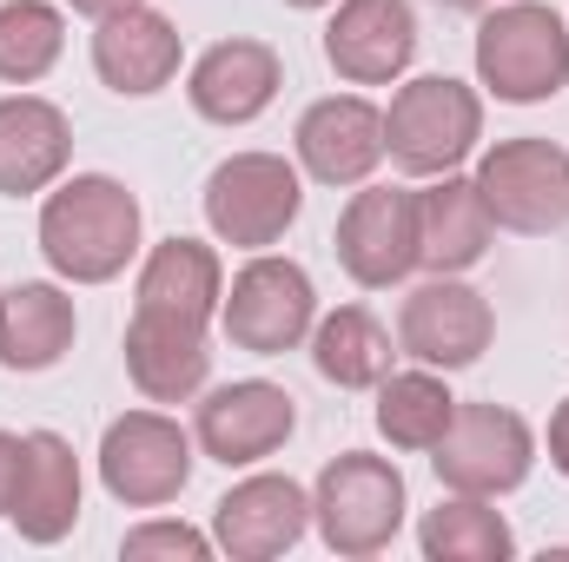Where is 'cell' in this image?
<instances>
[{"label":"cell","mask_w":569,"mask_h":562,"mask_svg":"<svg viewBox=\"0 0 569 562\" xmlns=\"http://www.w3.org/2000/svg\"><path fill=\"white\" fill-rule=\"evenodd\" d=\"M80 456L60 430H27V456H20V490H13V510L7 523L20 530V543L33 550H53L60 536H73L80 523Z\"/></svg>","instance_id":"obj_19"},{"label":"cell","mask_w":569,"mask_h":562,"mask_svg":"<svg viewBox=\"0 0 569 562\" xmlns=\"http://www.w3.org/2000/svg\"><path fill=\"white\" fill-rule=\"evenodd\" d=\"M430 470L457 496H510L537 470V430L510 404H457L450 430L430 443Z\"/></svg>","instance_id":"obj_7"},{"label":"cell","mask_w":569,"mask_h":562,"mask_svg":"<svg viewBox=\"0 0 569 562\" xmlns=\"http://www.w3.org/2000/svg\"><path fill=\"white\" fill-rule=\"evenodd\" d=\"M338 265L358 291H391L418 272V185H358L338 212Z\"/></svg>","instance_id":"obj_10"},{"label":"cell","mask_w":569,"mask_h":562,"mask_svg":"<svg viewBox=\"0 0 569 562\" xmlns=\"http://www.w3.org/2000/svg\"><path fill=\"white\" fill-rule=\"evenodd\" d=\"M186 67V40L166 13L152 7H127V13H107L93 20V73L107 93L120 100H152L179 80Z\"/></svg>","instance_id":"obj_17"},{"label":"cell","mask_w":569,"mask_h":562,"mask_svg":"<svg viewBox=\"0 0 569 562\" xmlns=\"http://www.w3.org/2000/svg\"><path fill=\"white\" fill-rule=\"evenodd\" d=\"M192 463H199L192 430L179 418H166V411H127V418L107 423V436H100V483L127 510L172 503L192 483Z\"/></svg>","instance_id":"obj_8"},{"label":"cell","mask_w":569,"mask_h":562,"mask_svg":"<svg viewBox=\"0 0 569 562\" xmlns=\"http://www.w3.org/2000/svg\"><path fill=\"white\" fill-rule=\"evenodd\" d=\"M391 358H398V344L365 304H338L311 324V364L338 391H378L391 378Z\"/></svg>","instance_id":"obj_24"},{"label":"cell","mask_w":569,"mask_h":562,"mask_svg":"<svg viewBox=\"0 0 569 562\" xmlns=\"http://www.w3.org/2000/svg\"><path fill=\"white\" fill-rule=\"evenodd\" d=\"M40 259L67 284H113L140 259V199L113 172H73L40 199Z\"/></svg>","instance_id":"obj_1"},{"label":"cell","mask_w":569,"mask_h":562,"mask_svg":"<svg viewBox=\"0 0 569 562\" xmlns=\"http://www.w3.org/2000/svg\"><path fill=\"white\" fill-rule=\"evenodd\" d=\"M73 13H87V20H107V13H127V7H146V0H67Z\"/></svg>","instance_id":"obj_31"},{"label":"cell","mask_w":569,"mask_h":562,"mask_svg":"<svg viewBox=\"0 0 569 562\" xmlns=\"http://www.w3.org/2000/svg\"><path fill=\"white\" fill-rule=\"evenodd\" d=\"M219 550L206 530H192V523H172V516H152V523H140V530H127L120 536V556L133 562H152V556H172V562H206Z\"/></svg>","instance_id":"obj_28"},{"label":"cell","mask_w":569,"mask_h":562,"mask_svg":"<svg viewBox=\"0 0 569 562\" xmlns=\"http://www.w3.org/2000/svg\"><path fill=\"white\" fill-rule=\"evenodd\" d=\"M305 530H311V490L279 470H259L212 503V543L232 562H272L298 550Z\"/></svg>","instance_id":"obj_13"},{"label":"cell","mask_w":569,"mask_h":562,"mask_svg":"<svg viewBox=\"0 0 569 562\" xmlns=\"http://www.w3.org/2000/svg\"><path fill=\"white\" fill-rule=\"evenodd\" d=\"M457 418V398H450V384H443V371H391L385 384H378V430H385V443L391 450H430L443 430Z\"/></svg>","instance_id":"obj_26"},{"label":"cell","mask_w":569,"mask_h":562,"mask_svg":"<svg viewBox=\"0 0 569 562\" xmlns=\"http://www.w3.org/2000/svg\"><path fill=\"white\" fill-rule=\"evenodd\" d=\"M80 338V311L67 279H13L0 291V371H53Z\"/></svg>","instance_id":"obj_22"},{"label":"cell","mask_w":569,"mask_h":562,"mask_svg":"<svg viewBox=\"0 0 569 562\" xmlns=\"http://www.w3.org/2000/svg\"><path fill=\"white\" fill-rule=\"evenodd\" d=\"M490 245H497V219H490L477 179L437 172L430 185H418V265L425 272L463 279L470 265L490 259Z\"/></svg>","instance_id":"obj_20"},{"label":"cell","mask_w":569,"mask_h":562,"mask_svg":"<svg viewBox=\"0 0 569 562\" xmlns=\"http://www.w3.org/2000/svg\"><path fill=\"white\" fill-rule=\"evenodd\" d=\"M73 165V120L40 93L0 100V199L53 192Z\"/></svg>","instance_id":"obj_18"},{"label":"cell","mask_w":569,"mask_h":562,"mask_svg":"<svg viewBox=\"0 0 569 562\" xmlns=\"http://www.w3.org/2000/svg\"><path fill=\"white\" fill-rule=\"evenodd\" d=\"M325 60L345 87H391L418 60V13L411 0H338L325 27Z\"/></svg>","instance_id":"obj_14"},{"label":"cell","mask_w":569,"mask_h":562,"mask_svg":"<svg viewBox=\"0 0 569 562\" xmlns=\"http://www.w3.org/2000/svg\"><path fill=\"white\" fill-rule=\"evenodd\" d=\"M20 456H27V436L0 430V516L13 510V490H20Z\"/></svg>","instance_id":"obj_29"},{"label":"cell","mask_w":569,"mask_h":562,"mask_svg":"<svg viewBox=\"0 0 569 562\" xmlns=\"http://www.w3.org/2000/svg\"><path fill=\"white\" fill-rule=\"evenodd\" d=\"M298 430V404L291 391L272 378H239V384H219L199 398L192 411V443L199 456L226 463V470H252L266 456H279L284 436Z\"/></svg>","instance_id":"obj_12"},{"label":"cell","mask_w":569,"mask_h":562,"mask_svg":"<svg viewBox=\"0 0 569 562\" xmlns=\"http://www.w3.org/2000/svg\"><path fill=\"white\" fill-rule=\"evenodd\" d=\"M418 550L425 562H510L517 536L503 523V510H490V496H443L418 523Z\"/></svg>","instance_id":"obj_25"},{"label":"cell","mask_w":569,"mask_h":562,"mask_svg":"<svg viewBox=\"0 0 569 562\" xmlns=\"http://www.w3.org/2000/svg\"><path fill=\"white\" fill-rule=\"evenodd\" d=\"M284 7H298V13H318V7H331V0H284Z\"/></svg>","instance_id":"obj_33"},{"label":"cell","mask_w":569,"mask_h":562,"mask_svg":"<svg viewBox=\"0 0 569 562\" xmlns=\"http://www.w3.org/2000/svg\"><path fill=\"white\" fill-rule=\"evenodd\" d=\"M127 378H133V391L146 404H192L206 391V378H212L206 324L133 311V324H127Z\"/></svg>","instance_id":"obj_21"},{"label":"cell","mask_w":569,"mask_h":562,"mask_svg":"<svg viewBox=\"0 0 569 562\" xmlns=\"http://www.w3.org/2000/svg\"><path fill=\"white\" fill-rule=\"evenodd\" d=\"M550 470L569 476V398L557 404V418H550Z\"/></svg>","instance_id":"obj_30"},{"label":"cell","mask_w":569,"mask_h":562,"mask_svg":"<svg viewBox=\"0 0 569 562\" xmlns=\"http://www.w3.org/2000/svg\"><path fill=\"white\" fill-rule=\"evenodd\" d=\"M199 205H206V225L219 245L272 252L305 212V172L284 152H232L212 165Z\"/></svg>","instance_id":"obj_5"},{"label":"cell","mask_w":569,"mask_h":562,"mask_svg":"<svg viewBox=\"0 0 569 562\" xmlns=\"http://www.w3.org/2000/svg\"><path fill=\"white\" fill-rule=\"evenodd\" d=\"M279 87H284V60L266 40H246V33L212 40L186 73V100L206 127H252L279 100Z\"/></svg>","instance_id":"obj_16"},{"label":"cell","mask_w":569,"mask_h":562,"mask_svg":"<svg viewBox=\"0 0 569 562\" xmlns=\"http://www.w3.org/2000/svg\"><path fill=\"white\" fill-rule=\"evenodd\" d=\"M405 470L391 456H371V450H345L318 470V490H311V523L325 536L331 556H385L405 530Z\"/></svg>","instance_id":"obj_3"},{"label":"cell","mask_w":569,"mask_h":562,"mask_svg":"<svg viewBox=\"0 0 569 562\" xmlns=\"http://www.w3.org/2000/svg\"><path fill=\"white\" fill-rule=\"evenodd\" d=\"M490 338H497V311H490V298L477 291V284L450 279V272H430L411 298H405V311H398V351L411 358V364H430V371H470L483 351H490Z\"/></svg>","instance_id":"obj_11"},{"label":"cell","mask_w":569,"mask_h":562,"mask_svg":"<svg viewBox=\"0 0 569 562\" xmlns=\"http://www.w3.org/2000/svg\"><path fill=\"white\" fill-rule=\"evenodd\" d=\"M437 7H457V13H483V7H497V0H437Z\"/></svg>","instance_id":"obj_32"},{"label":"cell","mask_w":569,"mask_h":562,"mask_svg":"<svg viewBox=\"0 0 569 562\" xmlns=\"http://www.w3.org/2000/svg\"><path fill=\"white\" fill-rule=\"evenodd\" d=\"M483 140V93L450 80V73H418L391 93L385 107V159L411 179L457 172Z\"/></svg>","instance_id":"obj_4"},{"label":"cell","mask_w":569,"mask_h":562,"mask_svg":"<svg viewBox=\"0 0 569 562\" xmlns=\"http://www.w3.org/2000/svg\"><path fill=\"white\" fill-rule=\"evenodd\" d=\"M226 298V265L206 239H159L140 259V284H133V311H159V318H186V324H212Z\"/></svg>","instance_id":"obj_23"},{"label":"cell","mask_w":569,"mask_h":562,"mask_svg":"<svg viewBox=\"0 0 569 562\" xmlns=\"http://www.w3.org/2000/svg\"><path fill=\"white\" fill-rule=\"evenodd\" d=\"M477 87L503 107H543L569 87V27L543 0H497L477 20Z\"/></svg>","instance_id":"obj_2"},{"label":"cell","mask_w":569,"mask_h":562,"mask_svg":"<svg viewBox=\"0 0 569 562\" xmlns=\"http://www.w3.org/2000/svg\"><path fill=\"white\" fill-rule=\"evenodd\" d=\"M298 172L318 185H365L385 165V107L365 93H331L298 113Z\"/></svg>","instance_id":"obj_15"},{"label":"cell","mask_w":569,"mask_h":562,"mask_svg":"<svg viewBox=\"0 0 569 562\" xmlns=\"http://www.w3.org/2000/svg\"><path fill=\"white\" fill-rule=\"evenodd\" d=\"M67 53V20L53 0H0V80L33 87L60 67Z\"/></svg>","instance_id":"obj_27"},{"label":"cell","mask_w":569,"mask_h":562,"mask_svg":"<svg viewBox=\"0 0 569 562\" xmlns=\"http://www.w3.org/2000/svg\"><path fill=\"white\" fill-rule=\"evenodd\" d=\"M470 179H477L497 232L543 239V232L569 225V152L557 140H497Z\"/></svg>","instance_id":"obj_9"},{"label":"cell","mask_w":569,"mask_h":562,"mask_svg":"<svg viewBox=\"0 0 569 562\" xmlns=\"http://www.w3.org/2000/svg\"><path fill=\"white\" fill-rule=\"evenodd\" d=\"M311 324H318V284L298 259H279V252H252L219 298V331L246 358L298 351L311 338Z\"/></svg>","instance_id":"obj_6"}]
</instances>
